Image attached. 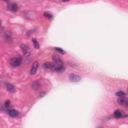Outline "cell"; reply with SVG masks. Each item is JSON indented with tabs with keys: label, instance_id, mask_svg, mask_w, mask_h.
Returning <instances> with one entry per match:
<instances>
[{
	"label": "cell",
	"instance_id": "1",
	"mask_svg": "<svg viewBox=\"0 0 128 128\" xmlns=\"http://www.w3.org/2000/svg\"><path fill=\"white\" fill-rule=\"evenodd\" d=\"M53 63H54V71L55 72H62L64 71V63L60 58L54 56L53 57Z\"/></svg>",
	"mask_w": 128,
	"mask_h": 128
},
{
	"label": "cell",
	"instance_id": "2",
	"mask_svg": "<svg viewBox=\"0 0 128 128\" xmlns=\"http://www.w3.org/2000/svg\"><path fill=\"white\" fill-rule=\"evenodd\" d=\"M22 63V59L19 56H16V57H12L10 59V65L12 67H18L20 66Z\"/></svg>",
	"mask_w": 128,
	"mask_h": 128
},
{
	"label": "cell",
	"instance_id": "3",
	"mask_svg": "<svg viewBox=\"0 0 128 128\" xmlns=\"http://www.w3.org/2000/svg\"><path fill=\"white\" fill-rule=\"evenodd\" d=\"M7 8H8V10L12 11V12H16V11L18 10V5L16 4V3L9 2L8 5H7Z\"/></svg>",
	"mask_w": 128,
	"mask_h": 128
},
{
	"label": "cell",
	"instance_id": "4",
	"mask_svg": "<svg viewBox=\"0 0 128 128\" xmlns=\"http://www.w3.org/2000/svg\"><path fill=\"white\" fill-rule=\"evenodd\" d=\"M38 66H39V64H38V62H37V61L33 62L32 66H31V69H30V73H31L32 75H35L36 72H37V69H38Z\"/></svg>",
	"mask_w": 128,
	"mask_h": 128
},
{
	"label": "cell",
	"instance_id": "5",
	"mask_svg": "<svg viewBox=\"0 0 128 128\" xmlns=\"http://www.w3.org/2000/svg\"><path fill=\"white\" fill-rule=\"evenodd\" d=\"M117 103L122 105V106H128V100L125 98V97H118Z\"/></svg>",
	"mask_w": 128,
	"mask_h": 128
},
{
	"label": "cell",
	"instance_id": "6",
	"mask_svg": "<svg viewBox=\"0 0 128 128\" xmlns=\"http://www.w3.org/2000/svg\"><path fill=\"white\" fill-rule=\"evenodd\" d=\"M69 79H70V81H72V82H78V81L81 80V77L78 76V75H76V74H70Z\"/></svg>",
	"mask_w": 128,
	"mask_h": 128
},
{
	"label": "cell",
	"instance_id": "7",
	"mask_svg": "<svg viewBox=\"0 0 128 128\" xmlns=\"http://www.w3.org/2000/svg\"><path fill=\"white\" fill-rule=\"evenodd\" d=\"M43 67L45 69H49V70H53L54 71V63L51 62H46L43 64Z\"/></svg>",
	"mask_w": 128,
	"mask_h": 128
},
{
	"label": "cell",
	"instance_id": "8",
	"mask_svg": "<svg viewBox=\"0 0 128 128\" xmlns=\"http://www.w3.org/2000/svg\"><path fill=\"white\" fill-rule=\"evenodd\" d=\"M5 87H6V90L7 91H9L11 93H14L15 92V87L12 85V84H10V83H5Z\"/></svg>",
	"mask_w": 128,
	"mask_h": 128
},
{
	"label": "cell",
	"instance_id": "9",
	"mask_svg": "<svg viewBox=\"0 0 128 128\" xmlns=\"http://www.w3.org/2000/svg\"><path fill=\"white\" fill-rule=\"evenodd\" d=\"M7 113H8V115H10L11 117H16V116H18V112L16 110H14V109H8V110H7Z\"/></svg>",
	"mask_w": 128,
	"mask_h": 128
},
{
	"label": "cell",
	"instance_id": "10",
	"mask_svg": "<svg viewBox=\"0 0 128 128\" xmlns=\"http://www.w3.org/2000/svg\"><path fill=\"white\" fill-rule=\"evenodd\" d=\"M40 86H41L40 81H34V82H33V83L31 84L32 89H34V90H37L38 88H40Z\"/></svg>",
	"mask_w": 128,
	"mask_h": 128
},
{
	"label": "cell",
	"instance_id": "11",
	"mask_svg": "<svg viewBox=\"0 0 128 128\" xmlns=\"http://www.w3.org/2000/svg\"><path fill=\"white\" fill-rule=\"evenodd\" d=\"M114 117H115V118H121V117H123L121 111H120V110H116V111L114 112Z\"/></svg>",
	"mask_w": 128,
	"mask_h": 128
},
{
	"label": "cell",
	"instance_id": "12",
	"mask_svg": "<svg viewBox=\"0 0 128 128\" xmlns=\"http://www.w3.org/2000/svg\"><path fill=\"white\" fill-rule=\"evenodd\" d=\"M21 48H22V51H23L24 53H28L29 48H28L27 45H21Z\"/></svg>",
	"mask_w": 128,
	"mask_h": 128
},
{
	"label": "cell",
	"instance_id": "13",
	"mask_svg": "<svg viewBox=\"0 0 128 128\" xmlns=\"http://www.w3.org/2000/svg\"><path fill=\"white\" fill-rule=\"evenodd\" d=\"M9 106H10V101H9V100H7V101H5L4 105H3V109H4V108H6V110H8Z\"/></svg>",
	"mask_w": 128,
	"mask_h": 128
},
{
	"label": "cell",
	"instance_id": "14",
	"mask_svg": "<svg viewBox=\"0 0 128 128\" xmlns=\"http://www.w3.org/2000/svg\"><path fill=\"white\" fill-rule=\"evenodd\" d=\"M116 96H118V97H124V96H125V93H124L123 91H117V92H116Z\"/></svg>",
	"mask_w": 128,
	"mask_h": 128
},
{
	"label": "cell",
	"instance_id": "15",
	"mask_svg": "<svg viewBox=\"0 0 128 128\" xmlns=\"http://www.w3.org/2000/svg\"><path fill=\"white\" fill-rule=\"evenodd\" d=\"M55 50L57 51V52H59V53H61V54H64V53H65V51L62 50V49H60V48H58V47H56Z\"/></svg>",
	"mask_w": 128,
	"mask_h": 128
},
{
	"label": "cell",
	"instance_id": "16",
	"mask_svg": "<svg viewBox=\"0 0 128 128\" xmlns=\"http://www.w3.org/2000/svg\"><path fill=\"white\" fill-rule=\"evenodd\" d=\"M32 41H33V43H34V45H35V48H39V45H38V43H37L36 39H32Z\"/></svg>",
	"mask_w": 128,
	"mask_h": 128
},
{
	"label": "cell",
	"instance_id": "17",
	"mask_svg": "<svg viewBox=\"0 0 128 128\" xmlns=\"http://www.w3.org/2000/svg\"><path fill=\"white\" fill-rule=\"evenodd\" d=\"M44 15H45V17L52 18V14H50V13H47V12H45V13H44Z\"/></svg>",
	"mask_w": 128,
	"mask_h": 128
},
{
	"label": "cell",
	"instance_id": "18",
	"mask_svg": "<svg viewBox=\"0 0 128 128\" xmlns=\"http://www.w3.org/2000/svg\"><path fill=\"white\" fill-rule=\"evenodd\" d=\"M62 1H63V2H68L69 0H62Z\"/></svg>",
	"mask_w": 128,
	"mask_h": 128
},
{
	"label": "cell",
	"instance_id": "19",
	"mask_svg": "<svg viewBox=\"0 0 128 128\" xmlns=\"http://www.w3.org/2000/svg\"><path fill=\"white\" fill-rule=\"evenodd\" d=\"M3 1H7V0H3Z\"/></svg>",
	"mask_w": 128,
	"mask_h": 128
}]
</instances>
